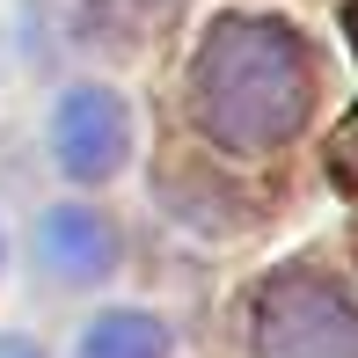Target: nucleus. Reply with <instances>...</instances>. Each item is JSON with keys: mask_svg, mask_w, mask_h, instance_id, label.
<instances>
[{"mask_svg": "<svg viewBox=\"0 0 358 358\" xmlns=\"http://www.w3.org/2000/svg\"><path fill=\"white\" fill-rule=\"evenodd\" d=\"M315 73H307V44L271 15H220L205 29L198 52V117L220 146L264 154L300 132Z\"/></svg>", "mask_w": 358, "mask_h": 358, "instance_id": "nucleus-1", "label": "nucleus"}, {"mask_svg": "<svg viewBox=\"0 0 358 358\" xmlns=\"http://www.w3.org/2000/svg\"><path fill=\"white\" fill-rule=\"evenodd\" d=\"M256 351L264 358H358V307L307 271H278L256 300Z\"/></svg>", "mask_w": 358, "mask_h": 358, "instance_id": "nucleus-2", "label": "nucleus"}, {"mask_svg": "<svg viewBox=\"0 0 358 358\" xmlns=\"http://www.w3.org/2000/svg\"><path fill=\"white\" fill-rule=\"evenodd\" d=\"M124 139H132V124H124V103L110 88H66L59 95V117H52V154L59 169L80 176V183H95V176H110L124 161Z\"/></svg>", "mask_w": 358, "mask_h": 358, "instance_id": "nucleus-3", "label": "nucleus"}, {"mask_svg": "<svg viewBox=\"0 0 358 358\" xmlns=\"http://www.w3.org/2000/svg\"><path fill=\"white\" fill-rule=\"evenodd\" d=\"M37 249H44V271H59L66 285H95L117 264V234L95 213H80V205H52V213H44Z\"/></svg>", "mask_w": 358, "mask_h": 358, "instance_id": "nucleus-4", "label": "nucleus"}, {"mask_svg": "<svg viewBox=\"0 0 358 358\" xmlns=\"http://www.w3.org/2000/svg\"><path fill=\"white\" fill-rule=\"evenodd\" d=\"M80 358H169V329L154 315H139V307H110V315L88 322Z\"/></svg>", "mask_w": 358, "mask_h": 358, "instance_id": "nucleus-5", "label": "nucleus"}, {"mask_svg": "<svg viewBox=\"0 0 358 358\" xmlns=\"http://www.w3.org/2000/svg\"><path fill=\"white\" fill-rule=\"evenodd\" d=\"M329 169H336V183H351V190H358V110L344 117V132L329 139Z\"/></svg>", "mask_w": 358, "mask_h": 358, "instance_id": "nucleus-6", "label": "nucleus"}, {"mask_svg": "<svg viewBox=\"0 0 358 358\" xmlns=\"http://www.w3.org/2000/svg\"><path fill=\"white\" fill-rule=\"evenodd\" d=\"M0 358H37V351H29V344H0Z\"/></svg>", "mask_w": 358, "mask_h": 358, "instance_id": "nucleus-7", "label": "nucleus"}, {"mask_svg": "<svg viewBox=\"0 0 358 358\" xmlns=\"http://www.w3.org/2000/svg\"><path fill=\"white\" fill-rule=\"evenodd\" d=\"M344 29H351V44H358V0H351V8H344Z\"/></svg>", "mask_w": 358, "mask_h": 358, "instance_id": "nucleus-8", "label": "nucleus"}]
</instances>
